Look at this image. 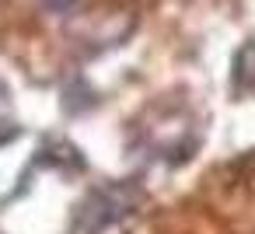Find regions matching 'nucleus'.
<instances>
[{
	"label": "nucleus",
	"instance_id": "f257e3e1",
	"mask_svg": "<svg viewBox=\"0 0 255 234\" xmlns=\"http://www.w3.org/2000/svg\"><path fill=\"white\" fill-rule=\"evenodd\" d=\"M136 203H140V189L129 185V182L105 185V189L91 192L88 203L81 206V231H84V234H98V231H105L109 224H116V220H123L126 213H133Z\"/></svg>",
	"mask_w": 255,
	"mask_h": 234
},
{
	"label": "nucleus",
	"instance_id": "f03ea898",
	"mask_svg": "<svg viewBox=\"0 0 255 234\" xmlns=\"http://www.w3.org/2000/svg\"><path fill=\"white\" fill-rule=\"evenodd\" d=\"M231 88L248 98L255 95V39H248L238 53H234V67H231Z\"/></svg>",
	"mask_w": 255,
	"mask_h": 234
},
{
	"label": "nucleus",
	"instance_id": "7ed1b4c3",
	"mask_svg": "<svg viewBox=\"0 0 255 234\" xmlns=\"http://www.w3.org/2000/svg\"><path fill=\"white\" fill-rule=\"evenodd\" d=\"M39 4H42L46 11H53V14H70L77 0H39Z\"/></svg>",
	"mask_w": 255,
	"mask_h": 234
}]
</instances>
